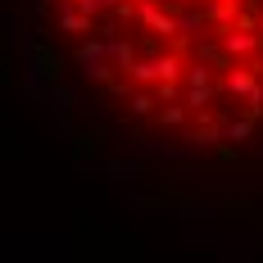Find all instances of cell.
I'll use <instances>...</instances> for the list:
<instances>
[{"instance_id": "obj_1", "label": "cell", "mask_w": 263, "mask_h": 263, "mask_svg": "<svg viewBox=\"0 0 263 263\" xmlns=\"http://www.w3.org/2000/svg\"><path fill=\"white\" fill-rule=\"evenodd\" d=\"M23 82L132 209L263 236V0H9Z\"/></svg>"}]
</instances>
